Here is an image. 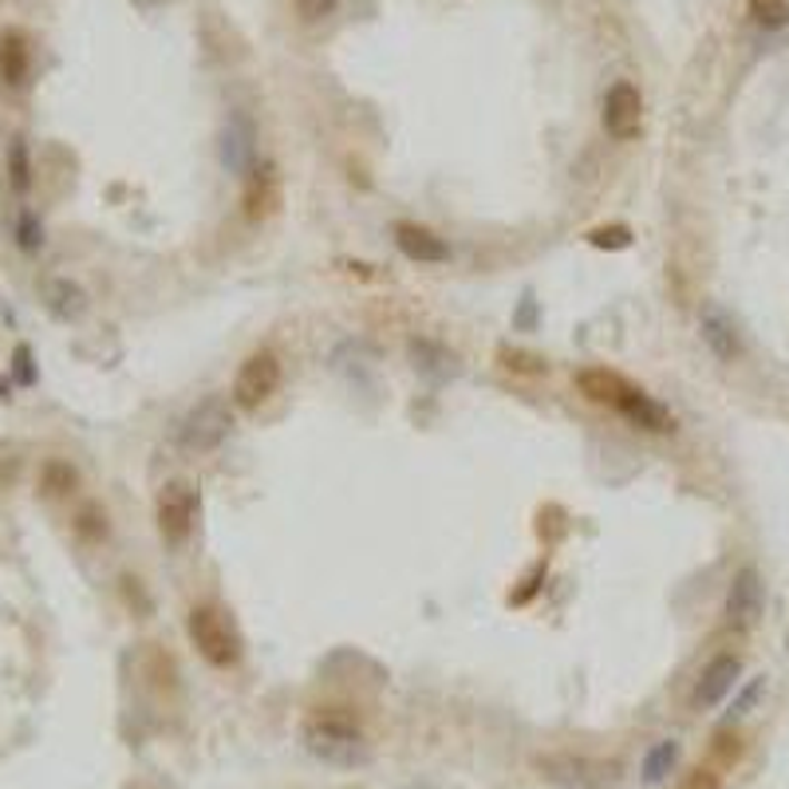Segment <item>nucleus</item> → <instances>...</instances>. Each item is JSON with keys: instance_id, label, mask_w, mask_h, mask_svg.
I'll return each mask as SVG.
<instances>
[{"instance_id": "obj_1", "label": "nucleus", "mask_w": 789, "mask_h": 789, "mask_svg": "<svg viewBox=\"0 0 789 789\" xmlns=\"http://www.w3.org/2000/svg\"><path fill=\"white\" fill-rule=\"evenodd\" d=\"M576 387H581V395L589 403L617 411V415L628 418L635 431H648V434L675 431V415H671L660 400H651L643 387H635L632 379H624L620 372H608V367H584V372H576Z\"/></svg>"}, {"instance_id": "obj_2", "label": "nucleus", "mask_w": 789, "mask_h": 789, "mask_svg": "<svg viewBox=\"0 0 789 789\" xmlns=\"http://www.w3.org/2000/svg\"><path fill=\"white\" fill-rule=\"evenodd\" d=\"M300 742L313 758L328 766H344V770H356L372 758L367 734L344 711H313L300 722Z\"/></svg>"}, {"instance_id": "obj_3", "label": "nucleus", "mask_w": 789, "mask_h": 789, "mask_svg": "<svg viewBox=\"0 0 789 789\" xmlns=\"http://www.w3.org/2000/svg\"><path fill=\"white\" fill-rule=\"evenodd\" d=\"M186 632H190V643L198 648V655L217 671H229L241 663L245 655V643H241V632L234 628V620L214 604H198L190 608V617H186Z\"/></svg>"}, {"instance_id": "obj_4", "label": "nucleus", "mask_w": 789, "mask_h": 789, "mask_svg": "<svg viewBox=\"0 0 789 789\" xmlns=\"http://www.w3.org/2000/svg\"><path fill=\"white\" fill-rule=\"evenodd\" d=\"M234 431V411H229L226 395H206L198 400L178 423V443L190 454H209L226 443V434Z\"/></svg>"}, {"instance_id": "obj_5", "label": "nucleus", "mask_w": 789, "mask_h": 789, "mask_svg": "<svg viewBox=\"0 0 789 789\" xmlns=\"http://www.w3.org/2000/svg\"><path fill=\"white\" fill-rule=\"evenodd\" d=\"M198 510H201V497L194 490V482L186 477H174L158 490V502H155V521H158V537L166 541L170 549L186 545L198 525Z\"/></svg>"}, {"instance_id": "obj_6", "label": "nucleus", "mask_w": 789, "mask_h": 789, "mask_svg": "<svg viewBox=\"0 0 789 789\" xmlns=\"http://www.w3.org/2000/svg\"><path fill=\"white\" fill-rule=\"evenodd\" d=\"M280 379H285V367H280L277 352H269V347L253 352V356L237 367L234 407L237 411H260L280 391Z\"/></svg>"}, {"instance_id": "obj_7", "label": "nucleus", "mask_w": 789, "mask_h": 789, "mask_svg": "<svg viewBox=\"0 0 789 789\" xmlns=\"http://www.w3.org/2000/svg\"><path fill=\"white\" fill-rule=\"evenodd\" d=\"M537 770L541 778L556 781V786H573V789H600L620 778V762H604V758H589V755H541Z\"/></svg>"}, {"instance_id": "obj_8", "label": "nucleus", "mask_w": 789, "mask_h": 789, "mask_svg": "<svg viewBox=\"0 0 789 789\" xmlns=\"http://www.w3.org/2000/svg\"><path fill=\"white\" fill-rule=\"evenodd\" d=\"M600 119H604L608 139H617V142L640 139L643 135V96H640V87H635L632 79H620V83L608 87L604 115H600Z\"/></svg>"}, {"instance_id": "obj_9", "label": "nucleus", "mask_w": 789, "mask_h": 789, "mask_svg": "<svg viewBox=\"0 0 789 789\" xmlns=\"http://www.w3.org/2000/svg\"><path fill=\"white\" fill-rule=\"evenodd\" d=\"M738 675H742V660H738V655H714L691 691V711H711V707H719L722 699L734 691Z\"/></svg>"}, {"instance_id": "obj_10", "label": "nucleus", "mask_w": 789, "mask_h": 789, "mask_svg": "<svg viewBox=\"0 0 789 789\" xmlns=\"http://www.w3.org/2000/svg\"><path fill=\"white\" fill-rule=\"evenodd\" d=\"M391 234H395V245L407 260H418V265H446L451 260V245L418 221H395Z\"/></svg>"}, {"instance_id": "obj_11", "label": "nucleus", "mask_w": 789, "mask_h": 789, "mask_svg": "<svg viewBox=\"0 0 789 789\" xmlns=\"http://www.w3.org/2000/svg\"><path fill=\"white\" fill-rule=\"evenodd\" d=\"M762 604H766L762 576H758V569H742V573L730 581L727 620H730V624H738V628H750L758 617H762Z\"/></svg>"}, {"instance_id": "obj_12", "label": "nucleus", "mask_w": 789, "mask_h": 789, "mask_svg": "<svg viewBox=\"0 0 789 789\" xmlns=\"http://www.w3.org/2000/svg\"><path fill=\"white\" fill-rule=\"evenodd\" d=\"M241 206L249 221H265V217L277 214L280 206V178L273 166H253L245 174V190H241Z\"/></svg>"}, {"instance_id": "obj_13", "label": "nucleus", "mask_w": 789, "mask_h": 789, "mask_svg": "<svg viewBox=\"0 0 789 789\" xmlns=\"http://www.w3.org/2000/svg\"><path fill=\"white\" fill-rule=\"evenodd\" d=\"M699 332H703V344L711 347L714 356L722 359V364H734L738 356H742V339H738V328L730 324V316L722 313V308H703V316H699Z\"/></svg>"}, {"instance_id": "obj_14", "label": "nucleus", "mask_w": 789, "mask_h": 789, "mask_svg": "<svg viewBox=\"0 0 789 789\" xmlns=\"http://www.w3.org/2000/svg\"><path fill=\"white\" fill-rule=\"evenodd\" d=\"M43 304H48V313H52L56 320H76L87 308V293L76 280L52 277V280H43Z\"/></svg>"}, {"instance_id": "obj_15", "label": "nucleus", "mask_w": 789, "mask_h": 789, "mask_svg": "<svg viewBox=\"0 0 789 789\" xmlns=\"http://www.w3.org/2000/svg\"><path fill=\"white\" fill-rule=\"evenodd\" d=\"M221 162H226L234 174L253 170V127L241 119V115H234L226 135H221Z\"/></svg>"}, {"instance_id": "obj_16", "label": "nucleus", "mask_w": 789, "mask_h": 789, "mask_svg": "<svg viewBox=\"0 0 789 789\" xmlns=\"http://www.w3.org/2000/svg\"><path fill=\"white\" fill-rule=\"evenodd\" d=\"M28 63H32V56H28V40L20 32H4L0 36V79L9 87H24L28 79Z\"/></svg>"}, {"instance_id": "obj_17", "label": "nucleus", "mask_w": 789, "mask_h": 789, "mask_svg": "<svg viewBox=\"0 0 789 789\" xmlns=\"http://www.w3.org/2000/svg\"><path fill=\"white\" fill-rule=\"evenodd\" d=\"M679 762V742H655V747L648 750V758H643V781H651V786H660L663 778H668L671 770H675Z\"/></svg>"}, {"instance_id": "obj_18", "label": "nucleus", "mask_w": 789, "mask_h": 789, "mask_svg": "<svg viewBox=\"0 0 789 789\" xmlns=\"http://www.w3.org/2000/svg\"><path fill=\"white\" fill-rule=\"evenodd\" d=\"M76 533L83 545H99V541H107V533H111V525H107V510L103 505H83L76 517Z\"/></svg>"}, {"instance_id": "obj_19", "label": "nucleus", "mask_w": 789, "mask_h": 789, "mask_svg": "<svg viewBox=\"0 0 789 789\" xmlns=\"http://www.w3.org/2000/svg\"><path fill=\"white\" fill-rule=\"evenodd\" d=\"M742 750H747V742H742V734L738 730H719L711 742V758H714V770H727V766H734L738 758H742Z\"/></svg>"}, {"instance_id": "obj_20", "label": "nucleus", "mask_w": 789, "mask_h": 789, "mask_svg": "<svg viewBox=\"0 0 789 789\" xmlns=\"http://www.w3.org/2000/svg\"><path fill=\"white\" fill-rule=\"evenodd\" d=\"M747 9L762 28H786L789 24V0H747Z\"/></svg>"}, {"instance_id": "obj_21", "label": "nucleus", "mask_w": 789, "mask_h": 789, "mask_svg": "<svg viewBox=\"0 0 789 789\" xmlns=\"http://www.w3.org/2000/svg\"><path fill=\"white\" fill-rule=\"evenodd\" d=\"M76 486H79V474L68 466V462H48V466H43V490H48L52 497L71 494Z\"/></svg>"}, {"instance_id": "obj_22", "label": "nucleus", "mask_w": 789, "mask_h": 789, "mask_svg": "<svg viewBox=\"0 0 789 789\" xmlns=\"http://www.w3.org/2000/svg\"><path fill=\"white\" fill-rule=\"evenodd\" d=\"M9 174H12V190L24 194L32 186V166H28V147L24 142H12L9 147Z\"/></svg>"}, {"instance_id": "obj_23", "label": "nucleus", "mask_w": 789, "mask_h": 789, "mask_svg": "<svg viewBox=\"0 0 789 789\" xmlns=\"http://www.w3.org/2000/svg\"><path fill=\"white\" fill-rule=\"evenodd\" d=\"M675 789H722V773L714 766H694L679 778Z\"/></svg>"}, {"instance_id": "obj_24", "label": "nucleus", "mask_w": 789, "mask_h": 789, "mask_svg": "<svg viewBox=\"0 0 789 789\" xmlns=\"http://www.w3.org/2000/svg\"><path fill=\"white\" fill-rule=\"evenodd\" d=\"M505 367L521 375H549V364L541 356H530V352H502Z\"/></svg>"}, {"instance_id": "obj_25", "label": "nucleus", "mask_w": 789, "mask_h": 789, "mask_svg": "<svg viewBox=\"0 0 789 789\" xmlns=\"http://www.w3.org/2000/svg\"><path fill=\"white\" fill-rule=\"evenodd\" d=\"M589 245H596V249H628V245H632V234H628L624 226L592 229V234H589Z\"/></svg>"}, {"instance_id": "obj_26", "label": "nucleus", "mask_w": 789, "mask_h": 789, "mask_svg": "<svg viewBox=\"0 0 789 789\" xmlns=\"http://www.w3.org/2000/svg\"><path fill=\"white\" fill-rule=\"evenodd\" d=\"M339 0H296V12H300V20H308V24H316V20L332 17L336 12Z\"/></svg>"}, {"instance_id": "obj_27", "label": "nucleus", "mask_w": 789, "mask_h": 789, "mask_svg": "<svg viewBox=\"0 0 789 789\" xmlns=\"http://www.w3.org/2000/svg\"><path fill=\"white\" fill-rule=\"evenodd\" d=\"M20 245H24V249H36V245H40V226H36L32 214L20 217Z\"/></svg>"}]
</instances>
